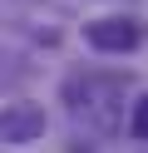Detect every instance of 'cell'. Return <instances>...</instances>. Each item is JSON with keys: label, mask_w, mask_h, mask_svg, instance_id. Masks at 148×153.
<instances>
[{"label": "cell", "mask_w": 148, "mask_h": 153, "mask_svg": "<svg viewBox=\"0 0 148 153\" xmlns=\"http://www.w3.org/2000/svg\"><path fill=\"white\" fill-rule=\"evenodd\" d=\"M84 40H89V50H99V54H128V50H138L143 30H138V20H128V15H99V20L84 25Z\"/></svg>", "instance_id": "cell-1"}, {"label": "cell", "mask_w": 148, "mask_h": 153, "mask_svg": "<svg viewBox=\"0 0 148 153\" xmlns=\"http://www.w3.org/2000/svg\"><path fill=\"white\" fill-rule=\"evenodd\" d=\"M128 133H133V138H148V94L133 104V114H128Z\"/></svg>", "instance_id": "cell-3"}, {"label": "cell", "mask_w": 148, "mask_h": 153, "mask_svg": "<svg viewBox=\"0 0 148 153\" xmlns=\"http://www.w3.org/2000/svg\"><path fill=\"white\" fill-rule=\"evenodd\" d=\"M0 138L10 143V148H25V143L45 138V109L30 99L20 104H5V119H0Z\"/></svg>", "instance_id": "cell-2"}]
</instances>
